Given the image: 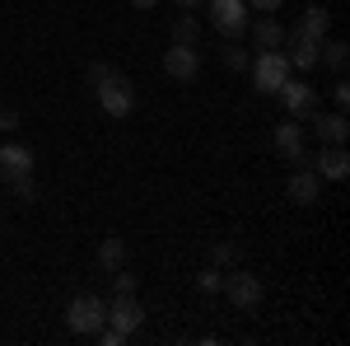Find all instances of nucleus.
<instances>
[{"label": "nucleus", "instance_id": "18", "mask_svg": "<svg viewBox=\"0 0 350 346\" xmlns=\"http://www.w3.org/2000/svg\"><path fill=\"white\" fill-rule=\"evenodd\" d=\"M98 267H103V271H117V267H126V239L108 234V239L98 243Z\"/></svg>", "mask_w": 350, "mask_h": 346}, {"label": "nucleus", "instance_id": "3", "mask_svg": "<svg viewBox=\"0 0 350 346\" xmlns=\"http://www.w3.org/2000/svg\"><path fill=\"white\" fill-rule=\"evenodd\" d=\"M290 80V56L280 52H257V61H252V89L257 94H275L280 84Z\"/></svg>", "mask_w": 350, "mask_h": 346}, {"label": "nucleus", "instance_id": "27", "mask_svg": "<svg viewBox=\"0 0 350 346\" xmlns=\"http://www.w3.org/2000/svg\"><path fill=\"white\" fill-rule=\"evenodd\" d=\"M243 5H252V10H257V14H275V10H280V5H285V0H243Z\"/></svg>", "mask_w": 350, "mask_h": 346}, {"label": "nucleus", "instance_id": "28", "mask_svg": "<svg viewBox=\"0 0 350 346\" xmlns=\"http://www.w3.org/2000/svg\"><path fill=\"white\" fill-rule=\"evenodd\" d=\"M103 75H112V66L108 61H94V66H89V84H98Z\"/></svg>", "mask_w": 350, "mask_h": 346}, {"label": "nucleus", "instance_id": "21", "mask_svg": "<svg viewBox=\"0 0 350 346\" xmlns=\"http://www.w3.org/2000/svg\"><path fill=\"white\" fill-rule=\"evenodd\" d=\"M219 61H224L229 71H247V52H243L239 42H224V47H219Z\"/></svg>", "mask_w": 350, "mask_h": 346}, {"label": "nucleus", "instance_id": "24", "mask_svg": "<svg viewBox=\"0 0 350 346\" xmlns=\"http://www.w3.org/2000/svg\"><path fill=\"white\" fill-rule=\"evenodd\" d=\"M112 286H117V295H135V276L126 267H117V271H112Z\"/></svg>", "mask_w": 350, "mask_h": 346}, {"label": "nucleus", "instance_id": "17", "mask_svg": "<svg viewBox=\"0 0 350 346\" xmlns=\"http://www.w3.org/2000/svg\"><path fill=\"white\" fill-rule=\"evenodd\" d=\"M299 33H308V38H318V42H323L327 38V28H332V14H327L323 5H308V10H304V19H299Z\"/></svg>", "mask_w": 350, "mask_h": 346}, {"label": "nucleus", "instance_id": "13", "mask_svg": "<svg viewBox=\"0 0 350 346\" xmlns=\"http://www.w3.org/2000/svg\"><path fill=\"white\" fill-rule=\"evenodd\" d=\"M24 173H33V150L28 145H0V178L14 183Z\"/></svg>", "mask_w": 350, "mask_h": 346}, {"label": "nucleus", "instance_id": "22", "mask_svg": "<svg viewBox=\"0 0 350 346\" xmlns=\"http://www.w3.org/2000/svg\"><path fill=\"white\" fill-rule=\"evenodd\" d=\"M239 262V243H215V248H211V267H234Z\"/></svg>", "mask_w": 350, "mask_h": 346}, {"label": "nucleus", "instance_id": "29", "mask_svg": "<svg viewBox=\"0 0 350 346\" xmlns=\"http://www.w3.org/2000/svg\"><path fill=\"white\" fill-rule=\"evenodd\" d=\"M173 5H178V10H201L206 0H173Z\"/></svg>", "mask_w": 350, "mask_h": 346}, {"label": "nucleus", "instance_id": "15", "mask_svg": "<svg viewBox=\"0 0 350 346\" xmlns=\"http://www.w3.org/2000/svg\"><path fill=\"white\" fill-rule=\"evenodd\" d=\"M252 42H257V52H275V47H285V24L271 19V14H262V19L252 24Z\"/></svg>", "mask_w": 350, "mask_h": 346}, {"label": "nucleus", "instance_id": "25", "mask_svg": "<svg viewBox=\"0 0 350 346\" xmlns=\"http://www.w3.org/2000/svg\"><path fill=\"white\" fill-rule=\"evenodd\" d=\"M332 103L346 112V103H350V84H346V80H336V84H332Z\"/></svg>", "mask_w": 350, "mask_h": 346}, {"label": "nucleus", "instance_id": "5", "mask_svg": "<svg viewBox=\"0 0 350 346\" xmlns=\"http://www.w3.org/2000/svg\"><path fill=\"white\" fill-rule=\"evenodd\" d=\"M275 94L285 99V112H290L295 122H308V117L318 112V89H313L308 80H285Z\"/></svg>", "mask_w": 350, "mask_h": 346}, {"label": "nucleus", "instance_id": "16", "mask_svg": "<svg viewBox=\"0 0 350 346\" xmlns=\"http://www.w3.org/2000/svg\"><path fill=\"white\" fill-rule=\"evenodd\" d=\"M318 61H323L327 71L346 75V66H350V47L341 42V38H323V47H318Z\"/></svg>", "mask_w": 350, "mask_h": 346}, {"label": "nucleus", "instance_id": "2", "mask_svg": "<svg viewBox=\"0 0 350 346\" xmlns=\"http://www.w3.org/2000/svg\"><path fill=\"white\" fill-rule=\"evenodd\" d=\"M94 94H98V108H103L108 117H126L135 108V84L126 80V75H117V71L94 84Z\"/></svg>", "mask_w": 350, "mask_h": 346}, {"label": "nucleus", "instance_id": "12", "mask_svg": "<svg viewBox=\"0 0 350 346\" xmlns=\"http://www.w3.org/2000/svg\"><path fill=\"white\" fill-rule=\"evenodd\" d=\"M313 173H318V178H332V183H341V178L350 173L346 145H323V150L313 155Z\"/></svg>", "mask_w": 350, "mask_h": 346}, {"label": "nucleus", "instance_id": "8", "mask_svg": "<svg viewBox=\"0 0 350 346\" xmlns=\"http://www.w3.org/2000/svg\"><path fill=\"white\" fill-rule=\"evenodd\" d=\"M318 38H308V33H299V28H285V56H290V66L299 71H313L318 66Z\"/></svg>", "mask_w": 350, "mask_h": 346}, {"label": "nucleus", "instance_id": "20", "mask_svg": "<svg viewBox=\"0 0 350 346\" xmlns=\"http://www.w3.org/2000/svg\"><path fill=\"white\" fill-rule=\"evenodd\" d=\"M219 286H224V271H219V267H206V271L196 276V291L201 295H219Z\"/></svg>", "mask_w": 350, "mask_h": 346}, {"label": "nucleus", "instance_id": "26", "mask_svg": "<svg viewBox=\"0 0 350 346\" xmlns=\"http://www.w3.org/2000/svg\"><path fill=\"white\" fill-rule=\"evenodd\" d=\"M0 132H5V136L19 132V112H14V108H0Z\"/></svg>", "mask_w": 350, "mask_h": 346}, {"label": "nucleus", "instance_id": "30", "mask_svg": "<svg viewBox=\"0 0 350 346\" xmlns=\"http://www.w3.org/2000/svg\"><path fill=\"white\" fill-rule=\"evenodd\" d=\"M135 10H154V5H159V0H131Z\"/></svg>", "mask_w": 350, "mask_h": 346}, {"label": "nucleus", "instance_id": "9", "mask_svg": "<svg viewBox=\"0 0 350 346\" xmlns=\"http://www.w3.org/2000/svg\"><path fill=\"white\" fill-rule=\"evenodd\" d=\"M308 127L318 132L323 145H346V136H350V122H346V112H341V108H336V112H323V108H318V112L308 117Z\"/></svg>", "mask_w": 350, "mask_h": 346}, {"label": "nucleus", "instance_id": "7", "mask_svg": "<svg viewBox=\"0 0 350 346\" xmlns=\"http://www.w3.org/2000/svg\"><path fill=\"white\" fill-rule=\"evenodd\" d=\"M163 71H168L173 80L191 84L196 75H201V52H196V47H178V42H173V47L163 52Z\"/></svg>", "mask_w": 350, "mask_h": 346}, {"label": "nucleus", "instance_id": "4", "mask_svg": "<svg viewBox=\"0 0 350 346\" xmlns=\"http://www.w3.org/2000/svg\"><path fill=\"white\" fill-rule=\"evenodd\" d=\"M219 291L229 295V304H234V309H247V314L262 304V281H257L252 271H243V267H234V271L224 276V286H219Z\"/></svg>", "mask_w": 350, "mask_h": 346}, {"label": "nucleus", "instance_id": "11", "mask_svg": "<svg viewBox=\"0 0 350 346\" xmlns=\"http://www.w3.org/2000/svg\"><path fill=\"white\" fill-rule=\"evenodd\" d=\"M285 197H290L295 206H313V201L323 197V178H318L313 169H295L290 183H285Z\"/></svg>", "mask_w": 350, "mask_h": 346}, {"label": "nucleus", "instance_id": "23", "mask_svg": "<svg viewBox=\"0 0 350 346\" xmlns=\"http://www.w3.org/2000/svg\"><path fill=\"white\" fill-rule=\"evenodd\" d=\"M10 187H14V197H19L24 206H28V201H38V183H33V173H24V178H14Z\"/></svg>", "mask_w": 350, "mask_h": 346}, {"label": "nucleus", "instance_id": "14", "mask_svg": "<svg viewBox=\"0 0 350 346\" xmlns=\"http://www.w3.org/2000/svg\"><path fill=\"white\" fill-rule=\"evenodd\" d=\"M275 150H280L290 164H304V127H299L295 117L275 127Z\"/></svg>", "mask_w": 350, "mask_h": 346}, {"label": "nucleus", "instance_id": "1", "mask_svg": "<svg viewBox=\"0 0 350 346\" xmlns=\"http://www.w3.org/2000/svg\"><path fill=\"white\" fill-rule=\"evenodd\" d=\"M66 323H70V332L94 337V332L108 323V299H98V295H75V299L66 304Z\"/></svg>", "mask_w": 350, "mask_h": 346}, {"label": "nucleus", "instance_id": "6", "mask_svg": "<svg viewBox=\"0 0 350 346\" xmlns=\"http://www.w3.org/2000/svg\"><path fill=\"white\" fill-rule=\"evenodd\" d=\"M211 28H219L224 38L247 33V5L243 0H211Z\"/></svg>", "mask_w": 350, "mask_h": 346}, {"label": "nucleus", "instance_id": "19", "mask_svg": "<svg viewBox=\"0 0 350 346\" xmlns=\"http://www.w3.org/2000/svg\"><path fill=\"white\" fill-rule=\"evenodd\" d=\"M173 42H178V47H196V42H201V24H196L191 14L173 19Z\"/></svg>", "mask_w": 350, "mask_h": 346}, {"label": "nucleus", "instance_id": "10", "mask_svg": "<svg viewBox=\"0 0 350 346\" xmlns=\"http://www.w3.org/2000/svg\"><path fill=\"white\" fill-rule=\"evenodd\" d=\"M140 319H145V309H140V299H135V295H112L108 323L117 328V332H126V337H131L135 328H140Z\"/></svg>", "mask_w": 350, "mask_h": 346}]
</instances>
